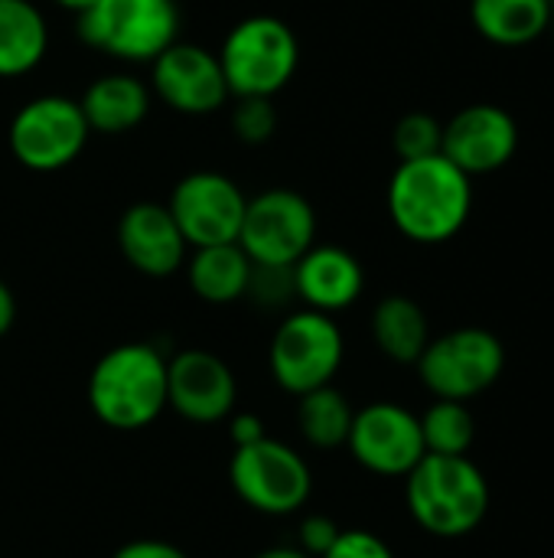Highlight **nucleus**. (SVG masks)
Returning <instances> with one entry per match:
<instances>
[{"instance_id": "obj_1", "label": "nucleus", "mask_w": 554, "mask_h": 558, "mask_svg": "<svg viewBox=\"0 0 554 558\" xmlns=\"http://www.w3.org/2000/svg\"><path fill=\"white\" fill-rule=\"evenodd\" d=\"M389 216L418 245H441L460 235L473 209V183L444 154L398 160L389 180Z\"/></svg>"}, {"instance_id": "obj_2", "label": "nucleus", "mask_w": 554, "mask_h": 558, "mask_svg": "<svg viewBox=\"0 0 554 558\" xmlns=\"http://www.w3.org/2000/svg\"><path fill=\"white\" fill-rule=\"evenodd\" d=\"M490 481L467 454H424L405 474L411 520L438 539L477 533L490 513Z\"/></svg>"}, {"instance_id": "obj_3", "label": "nucleus", "mask_w": 554, "mask_h": 558, "mask_svg": "<svg viewBox=\"0 0 554 558\" xmlns=\"http://www.w3.org/2000/svg\"><path fill=\"white\" fill-rule=\"evenodd\" d=\"M88 405L114 432H140L167 409V356L150 343L108 350L88 376Z\"/></svg>"}, {"instance_id": "obj_4", "label": "nucleus", "mask_w": 554, "mask_h": 558, "mask_svg": "<svg viewBox=\"0 0 554 558\" xmlns=\"http://www.w3.org/2000/svg\"><path fill=\"white\" fill-rule=\"evenodd\" d=\"M232 98H274L297 72V33L271 13L238 20L216 52Z\"/></svg>"}, {"instance_id": "obj_5", "label": "nucleus", "mask_w": 554, "mask_h": 558, "mask_svg": "<svg viewBox=\"0 0 554 558\" xmlns=\"http://www.w3.org/2000/svg\"><path fill=\"white\" fill-rule=\"evenodd\" d=\"M176 0H95L78 13V36L121 62H153L176 43Z\"/></svg>"}, {"instance_id": "obj_6", "label": "nucleus", "mask_w": 554, "mask_h": 558, "mask_svg": "<svg viewBox=\"0 0 554 558\" xmlns=\"http://www.w3.org/2000/svg\"><path fill=\"white\" fill-rule=\"evenodd\" d=\"M415 366L421 386L434 399L470 402L500 383L506 369V347L487 327H457L431 337Z\"/></svg>"}, {"instance_id": "obj_7", "label": "nucleus", "mask_w": 554, "mask_h": 558, "mask_svg": "<svg viewBox=\"0 0 554 558\" xmlns=\"http://www.w3.org/2000/svg\"><path fill=\"white\" fill-rule=\"evenodd\" d=\"M343 353L346 340L336 320L330 314L304 307L287 314L274 330L268 366L284 392L304 396L333 383V376L343 366Z\"/></svg>"}, {"instance_id": "obj_8", "label": "nucleus", "mask_w": 554, "mask_h": 558, "mask_svg": "<svg viewBox=\"0 0 554 558\" xmlns=\"http://www.w3.org/2000/svg\"><path fill=\"white\" fill-rule=\"evenodd\" d=\"M229 484L245 507L264 517H291L313 494L310 464L278 438L235 448L229 461Z\"/></svg>"}, {"instance_id": "obj_9", "label": "nucleus", "mask_w": 554, "mask_h": 558, "mask_svg": "<svg viewBox=\"0 0 554 558\" xmlns=\"http://www.w3.org/2000/svg\"><path fill=\"white\" fill-rule=\"evenodd\" d=\"M91 137L78 98L39 95L29 98L10 121L7 144L20 167L33 173H56L75 163Z\"/></svg>"}, {"instance_id": "obj_10", "label": "nucleus", "mask_w": 554, "mask_h": 558, "mask_svg": "<svg viewBox=\"0 0 554 558\" xmlns=\"http://www.w3.org/2000/svg\"><path fill=\"white\" fill-rule=\"evenodd\" d=\"M238 245L251 265L294 268V262L317 245V213L310 199L284 186L251 196L238 229Z\"/></svg>"}, {"instance_id": "obj_11", "label": "nucleus", "mask_w": 554, "mask_h": 558, "mask_svg": "<svg viewBox=\"0 0 554 558\" xmlns=\"http://www.w3.org/2000/svg\"><path fill=\"white\" fill-rule=\"evenodd\" d=\"M245 206L248 196L242 193V186L219 170L186 173L167 199V209L189 248L238 242Z\"/></svg>"}, {"instance_id": "obj_12", "label": "nucleus", "mask_w": 554, "mask_h": 558, "mask_svg": "<svg viewBox=\"0 0 554 558\" xmlns=\"http://www.w3.org/2000/svg\"><path fill=\"white\" fill-rule=\"evenodd\" d=\"M346 448L359 468L379 477H405L428 454L418 415L398 402H372L359 409Z\"/></svg>"}, {"instance_id": "obj_13", "label": "nucleus", "mask_w": 554, "mask_h": 558, "mask_svg": "<svg viewBox=\"0 0 554 558\" xmlns=\"http://www.w3.org/2000/svg\"><path fill=\"white\" fill-rule=\"evenodd\" d=\"M153 95L180 114H212L232 95L219 56L199 43H173L150 62Z\"/></svg>"}, {"instance_id": "obj_14", "label": "nucleus", "mask_w": 554, "mask_h": 558, "mask_svg": "<svg viewBox=\"0 0 554 558\" xmlns=\"http://www.w3.org/2000/svg\"><path fill=\"white\" fill-rule=\"evenodd\" d=\"M519 150V124L503 105H467L444 124L441 154L470 180L503 170Z\"/></svg>"}, {"instance_id": "obj_15", "label": "nucleus", "mask_w": 554, "mask_h": 558, "mask_svg": "<svg viewBox=\"0 0 554 558\" xmlns=\"http://www.w3.org/2000/svg\"><path fill=\"white\" fill-rule=\"evenodd\" d=\"M238 383L229 363L209 350H180L167 360V409L196 425H216L235 412Z\"/></svg>"}, {"instance_id": "obj_16", "label": "nucleus", "mask_w": 554, "mask_h": 558, "mask_svg": "<svg viewBox=\"0 0 554 558\" xmlns=\"http://www.w3.org/2000/svg\"><path fill=\"white\" fill-rule=\"evenodd\" d=\"M118 245L124 262L147 278H170L186 265V239L167 203H131L118 222Z\"/></svg>"}, {"instance_id": "obj_17", "label": "nucleus", "mask_w": 554, "mask_h": 558, "mask_svg": "<svg viewBox=\"0 0 554 558\" xmlns=\"http://www.w3.org/2000/svg\"><path fill=\"white\" fill-rule=\"evenodd\" d=\"M294 294L320 314H340L353 307L366 288L362 265L340 245H310L294 262Z\"/></svg>"}, {"instance_id": "obj_18", "label": "nucleus", "mask_w": 554, "mask_h": 558, "mask_svg": "<svg viewBox=\"0 0 554 558\" xmlns=\"http://www.w3.org/2000/svg\"><path fill=\"white\" fill-rule=\"evenodd\" d=\"M91 134H127L144 124L150 111V88L131 72L98 75L78 98Z\"/></svg>"}, {"instance_id": "obj_19", "label": "nucleus", "mask_w": 554, "mask_h": 558, "mask_svg": "<svg viewBox=\"0 0 554 558\" xmlns=\"http://www.w3.org/2000/svg\"><path fill=\"white\" fill-rule=\"evenodd\" d=\"M186 278L199 301L206 304H232L245 298L251 278V258L238 242L202 245L186 258Z\"/></svg>"}, {"instance_id": "obj_20", "label": "nucleus", "mask_w": 554, "mask_h": 558, "mask_svg": "<svg viewBox=\"0 0 554 558\" xmlns=\"http://www.w3.org/2000/svg\"><path fill=\"white\" fill-rule=\"evenodd\" d=\"M473 29L496 46H529L552 26L549 0H470Z\"/></svg>"}, {"instance_id": "obj_21", "label": "nucleus", "mask_w": 554, "mask_h": 558, "mask_svg": "<svg viewBox=\"0 0 554 558\" xmlns=\"http://www.w3.org/2000/svg\"><path fill=\"white\" fill-rule=\"evenodd\" d=\"M372 340L392 363L415 366L424 347L431 343V324L424 307L405 294L382 298L372 311Z\"/></svg>"}, {"instance_id": "obj_22", "label": "nucleus", "mask_w": 554, "mask_h": 558, "mask_svg": "<svg viewBox=\"0 0 554 558\" xmlns=\"http://www.w3.org/2000/svg\"><path fill=\"white\" fill-rule=\"evenodd\" d=\"M49 49V26L36 3L0 0V78L33 72Z\"/></svg>"}, {"instance_id": "obj_23", "label": "nucleus", "mask_w": 554, "mask_h": 558, "mask_svg": "<svg viewBox=\"0 0 554 558\" xmlns=\"http://www.w3.org/2000/svg\"><path fill=\"white\" fill-rule=\"evenodd\" d=\"M297 399H300V405H297L300 435L320 451L343 448L349 438V428H353V415H356L349 399L340 389H333V383L320 386L313 392H304Z\"/></svg>"}, {"instance_id": "obj_24", "label": "nucleus", "mask_w": 554, "mask_h": 558, "mask_svg": "<svg viewBox=\"0 0 554 558\" xmlns=\"http://www.w3.org/2000/svg\"><path fill=\"white\" fill-rule=\"evenodd\" d=\"M421 422V438L428 454H467L477 438V418L467 409V402L434 399Z\"/></svg>"}, {"instance_id": "obj_25", "label": "nucleus", "mask_w": 554, "mask_h": 558, "mask_svg": "<svg viewBox=\"0 0 554 558\" xmlns=\"http://www.w3.org/2000/svg\"><path fill=\"white\" fill-rule=\"evenodd\" d=\"M441 137H444V124L434 114L411 111V114L398 118V124L392 131V147H395L398 160H421V157L441 154Z\"/></svg>"}, {"instance_id": "obj_26", "label": "nucleus", "mask_w": 554, "mask_h": 558, "mask_svg": "<svg viewBox=\"0 0 554 558\" xmlns=\"http://www.w3.org/2000/svg\"><path fill=\"white\" fill-rule=\"evenodd\" d=\"M229 121L242 144H264L278 131V111L271 98H235Z\"/></svg>"}, {"instance_id": "obj_27", "label": "nucleus", "mask_w": 554, "mask_h": 558, "mask_svg": "<svg viewBox=\"0 0 554 558\" xmlns=\"http://www.w3.org/2000/svg\"><path fill=\"white\" fill-rule=\"evenodd\" d=\"M245 298H255L264 307H281L284 301L297 298L294 294V271L278 268V265H251Z\"/></svg>"}, {"instance_id": "obj_28", "label": "nucleus", "mask_w": 554, "mask_h": 558, "mask_svg": "<svg viewBox=\"0 0 554 558\" xmlns=\"http://www.w3.org/2000/svg\"><path fill=\"white\" fill-rule=\"evenodd\" d=\"M320 558H395L392 546L369 530H340L336 543Z\"/></svg>"}, {"instance_id": "obj_29", "label": "nucleus", "mask_w": 554, "mask_h": 558, "mask_svg": "<svg viewBox=\"0 0 554 558\" xmlns=\"http://www.w3.org/2000/svg\"><path fill=\"white\" fill-rule=\"evenodd\" d=\"M340 536V526L323 517V513H310L304 523H300V549L310 558H320Z\"/></svg>"}, {"instance_id": "obj_30", "label": "nucleus", "mask_w": 554, "mask_h": 558, "mask_svg": "<svg viewBox=\"0 0 554 558\" xmlns=\"http://www.w3.org/2000/svg\"><path fill=\"white\" fill-rule=\"evenodd\" d=\"M229 418H232V422H229V438H232L235 448H248V445L268 438V428H264V422H261L258 415H251V412H238V415H235V412H232Z\"/></svg>"}, {"instance_id": "obj_31", "label": "nucleus", "mask_w": 554, "mask_h": 558, "mask_svg": "<svg viewBox=\"0 0 554 558\" xmlns=\"http://www.w3.org/2000/svg\"><path fill=\"white\" fill-rule=\"evenodd\" d=\"M111 558H189L180 546L163 543V539H134L124 543Z\"/></svg>"}, {"instance_id": "obj_32", "label": "nucleus", "mask_w": 554, "mask_h": 558, "mask_svg": "<svg viewBox=\"0 0 554 558\" xmlns=\"http://www.w3.org/2000/svg\"><path fill=\"white\" fill-rule=\"evenodd\" d=\"M16 320V301H13V291L7 288V281H0V337L10 333Z\"/></svg>"}, {"instance_id": "obj_33", "label": "nucleus", "mask_w": 554, "mask_h": 558, "mask_svg": "<svg viewBox=\"0 0 554 558\" xmlns=\"http://www.w3.org/2000/svg\"><path fill=\"white\" fill-rule=\"evenodd\" d=\"M251 558H310L304 549H294V546H271V549H264V553H258V556Z\"/></svg>"}, {"instance_id": "obj_34", "label": "nucleus", "mask_w": 554, "mask_h": 558, "mask_svg": "<svg viewBox=\"0 0 554 558\" xmlns=\"http://www.w3.org/2000/svg\"><path fill=\"white\" fill-rule=\"evenodd\" d=\"M56 3H59L62 10H72V13H82V10H88V7H91L95 0H56Z\"/></svg>"}, {"instance_id": "obj_35", "label": "nucleus", "mask_w": 554, "mask_h": 558, "mask_svg": "<svg viewBox=\"0 0 554 558\" xmlns=\"http://www.w3.org/2000/svg\"><path fill=\"white\" fill-rule=\"evenodd\" d=\"M549 3H552V7H554V0H549Z\"/></svg>"}]
</instances>
